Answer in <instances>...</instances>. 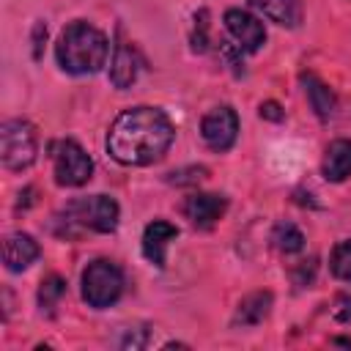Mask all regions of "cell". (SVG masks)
Returning a JSON list of instances; mask_svg holds the SVG:
<instances>
[{
	"label": "cell",
	"mask_w": 351,
	"mask_h": 351,
	"mask_svg": "<svg viewBox=\"0 0 351 351\" xmlns=\"http://www.w3.org/2000/svg\"><path fill=\"white\" fill-rule=\"evenodd\" d=\"M176 129L167 112L159 107H129L123 110L107 132V154L126 167H145L159 162L173 145Z\"/></svg>",
	"instance_id": "6da1fadb"
},
{
	"label": "cell",
	"mask_w": 351,
	"mask_h": 351,
	"mask_svg": "<svg viewBox=\"0 0 351 351\" xmlns=\"http://www.w3.org/2000/svg\"><path fill=\"white\" fill-rule=\"evenodd\" d=\"M302 85H304L307 101H310V107L315 110V115H318L321 121H329V118L335 115V110H337V96H335V90H332L318 74H313V71H304V74H302Z\"/></svg>",
	"instance_id": "9a60e30c"
},
{
	"label": "cell",
	"mask_w": 351,
	"mask_h": 351,
	"mask_svg": "<svg viewBox=\"0 0 351 351\" xmlns=\"http://www.w3.org/2000/svg\"><path fill=\"white\" fill-rule=\"evenodd\" d=\"M49 156H52V170H55V181L60 186H82L90 181L93 176V159L88 156V151L71 140H55L49 145Z\"/></svg>",
	"instance_id": "8992f818"
},
{
	"label": "cell",
	"mask_w": 351,
	"mask_h": 351,
	"mask_svg": "<svg viewBox=\"0 0 351 351\" xmlns=\"http://www.w3.org/2000/svg\"><path fill=\"white\" fill-rule=\"evenodd\" d=\"M41 255L38 241L30 233H11L3 241V263L8 271H25Z\"/></svg>",
	"instance_id": "7c38bea8"
},
{
	"label": "cell",
	"mask_w": 351,
	"mask_h": 351,
	"mask_svg": "<svg viewBox=\"0 0 351 351\" xmlns=\"http://www.w3.org/2000/svg\"><path fill=\"white\" fill-rule=\"evenodd\" d=\"M189 44H192L195 52H206L208 44H211V38H208V11H206V8H200V11L195 14V25H192Z\"/></svg>",
	"instance_id": "ffe728a7"
},
{
	"label": "cell",
	"mask_w": 351,
	"mask_h": 351,
	"mask_svg": "<svg viewBox=\"0 0 351 351\" xmlns=\"http://www.w3.org/2000/svg\"><path fill=\"white\" fill-rule=\"evenodd\" d=\"M47 38V25L44 22H36L33 25V58L38 60L41 58V41Z\"/></svg>",
	"instance_id": "d4e9b609"
},
{
	"label": "cell",
	"mask_w": 351,
	"mask_h": 351,
	"mask_svg": "<svg viewBox=\"0 0 351 351\" xmlns=\"http://www.w3.org/2000/svg\"><path fill=\"white\" fill-rule=\"evenodd\" d=\"M225 27L230 38L244 49V52H258L266 44V27L258 16L241 8H228L225 11Z\"/></svg>",
	"instance_id": "9c48e42d"
},
{
	"label": "cell",
	"mask_w": 351,
	"mask_h": 351,
	"mask_svg": "<svg viewBox=\"0 0 351 351\" xmlns=\"http://www.w3.org/2000/svg\"><path fill=\"white\" fill-rule=\"evenodd\" d=\"M271 244H274V250H280V252H285V255H293V252H302V247H304V233H302L293 222L282 219V222H277V225L271 228Z\"/></svg>",
	"instance_id": "e0dca14e"
},
{
	"label": "cell",
	"mask_w": 351,
	"mask_h": 351,
	"mask_svg": "<svg viewBox=\"0 0 351 351\" xmlns=\"http://www.w3.org/2000/svg\"><path fill=\"white\" fill-rule=\"evenodd\" d=\"M332 315L340 324H351V293H340L332 304Z\"/></svg>",
	"instance_id": "603a6c76"
},
{
	"label": "cell",
	"mask_w": 351,
	"mask_h": 351,
	"mask_svg": "<svg viewBox=\"0 0 351 351\" xmlns=\"http://www.w3.org/2000/svg\"><path fill=\"white\" fill-rule=\"evenodd\" d=\"M206 176H208V170H206L203 165H189V167H181V170L167 173V184H176V186H195V184H200Z\"/></svg>",
	"instance_id": "44dd1931"
},
{
	"label": "cell",
	"mask_w": 351,
	"mask_h": 351,
	"mask_svg": "<svg viewBox=\"0 0 351 351\" xmlns=\"http://www.w3.org/2000/svg\"><path fill=\"white\" fill-rule=\"evenodd\" d=\"M261 118H266V121H282L285 112H282V107L277 101H263L261 104Z\"/></svg>",
	"instance_id": "cb8c5ba5"
},
{
	"label": "cell",
	"mask_w": 351,
	"mask_h": 351,
	"mask_svg": "<svg viewBox=\"0 0 351 351\" xmlns=\"http://www.w3.org/2000/svg\"><path fill=\"white\" fill-rule=\"evenodd\" d=\"M66 296V280L60 277V274H49V277H44L41 280V285H38V307H41V313H47V315H55V310H58V304H60V299Z\"/></svg>",
	"instance_id": "ac0fdd59"
},
{
	"label": "cell",
	"mask_w": 351,
	"mask_h": 351,
	"mask_svg": "<svg viewBox=\"0 0 351 351\" xmlns=\"http://www.w3.org/2000/svg\"><path fill=\"white\" fill-rule=\"evenodd\" d=\"M178 236V228L167 219H154L145 225L143 230V255L148 263L154 266H165V258H167V244Z\"/></svg>",
	"instance_id": "8fae6325"
},
{
	"label": "cell",
	"mask_w": 351,
	"mask_h": 351,
	"mask_svg": "<svg viewBox=\"0 0 351 351\" xmlns=\"http://www.w3.org/2000/svg\"><path fill=\"white\" fill-rule=\"evenodd\" d=\"M38 154V132L25 118H11L0 126V156L3 167L25 170L36 162Z\"/></svg>",
	"instance_id": "277c9868"
},
{
	"label": "cell",
	"mask_w": 351,
	"mask_h": 351,
	"mask_svg": "<svg viewBox=\"0 0 351 351\" xmlns=\"http://www.w3.org/2000/svg\"><path fill=\"white\" fill-rule=\"evenodd\" d=\"M250 5L282 27H299L304 16L302 0H250Z\"/></svg>",
	"instance_id": "2e32d148"
},
{
	"label": "cell",
	"mask_w": 351,
	"mask_h": 351,
	"mask_svg": "<svg viewBox=\"0 0 351 351\" xmlns=\"http://www.w3.org/2000/svg\"><path fill=\"white\" fill-rule=\"evenodd\" d=\"M110 44L107 36L93 27L85 19H77L71 25H66L55 41V60L66 74L74 77H85V74H96L104 60H107Z\"/></svg>",
	"instance_id": "7a4b0ae2"
},
{
	"label": "cell",
	"mask_w": 351,
	"mask_h": 351,
	"mask_svg": "<svg viewBox=\"0 0 351 351\" xmlns=\"http://www.w3.org/2000/svg\"><path fill=\"white\" fill-rule=\"evenodd\" d=\"M329 269L337 280L351 282V239H343L335 244V250L329 255Z\"/></svg>",
	"instance_id": "d6986e66"
},
{
	"label": "cell",
	"mask_w": 351,
	"mask_h": 351,
	"mask_svg": "<svg viewBox=\"0 0 351 351\" xmlns=\"http://www.w3.org/2000/svg\"><path fill=\"white\" fill-rule=\"evenodd\" d=\"M332 346H346V348H351V337H332Z\"/></svg>",
	"instance_id": "4316f807"
},
{
	"label": "cell",
	"mask_w": 351,
	"mask_h": 351,
	"mask_svg": "<svg viewBox=\"0 0 351 351\" xmlns=\"http://www.w3.org/2000/svg\"><path fill=\"white\" fill-rule=\"evenodd\" d=\"M123 269L110 258H96L82 271V299L93 310L112 307L123 293Z\"/></svg>",
	"instance_id": "3957f363"
},
{
	"label": "cell",
	"mask_w": 351,
	"mask_h": 351,
	"mask_svg": "<svg viewBox=\"0 0 351 351\" xmlns=\"http://www.w3.org/2000/svg\"><path fill=\"white\" fill-rule=\"evenodd\" d=\"M200 137L217 154L230 151L236 137H239V115H236V110L228 107V104H219V107L208 110L203 115V121H200Z\"/></svg>",
	"instance_id": "52a82bcc"
},
{
	"label": "cell",
	"mask_w": 351,
	"mask_h": 351,
	"mask_svg": "<svg viewBox=\"0 0 351 351\" xmlns=\"http://www.w3.org/2000/svg\"><path fill=\"white\" fill-rule=\"evenodd\" d=\"M228 208V200L222 195L214 192H195L184 200V217L195 225V228H211L222 219Z\"/></svg>",
	"instance_id": "30bf717a"
},
{
	"label": "cell",
	"mask_w": 351,
	"mask_h": 351,
	"mask_svg": "<svg viewBox=\"0 0 351 351\" xmlns=\"http://www.w3.org/2000/svg\"><path fill=\"white\" fill-rule=\"evenodd\" d=\"M63 214H66L69 225H77V228L93 230V233H112L121 219V208L110 195L74 197Z\"/></svg>",
	"instance_id": "5b68a950"
},
{
	"label": "cell",
	"mask_w": 351,
	"mask_h": 351,
	"mask_svg": "<svg viewBox=\"0 0 351 351\" xmlns=\"http://www.w3.org/2000/svg\"><path fill=\"white\" fill-rule=\"evenodd\" d=\"M143 66H145V60H143L140 49L132 41H126L123 36H118L115 49H112V60H110V82L118 90H126L137 82Z\"/></svg>",
	"instance_id": "ba28073f"
},
{
	"label": "cell",
	"mask_w": 351,
	"mask_h": 351,
	"mask_svg": "<svg viewBox=\"0 0 351 351\" xmlns=\"http://www.w3.org/2000/svg\"><path fill=\"white\" fill-rule=\"evenodd\" d=\"M148 335H151L148 326H134V329L129 326L126 335H123V340H121V346L123 348H145L148 346Z\"/></svg>",
	"instance_id": "7402d4cb"
},
{
	"label": "cell",
	"mask_w": 351,
	"mask_h": 351,
	"mask_svg": "<svg viewBox=\"0 0 351 351\" xmlns=\"http://www.w3.org/2000/svg\"><path fill=\"white\" fill-rule=\"evenodd\" d=\"M321 173L326 181H346L351 176V140L340 137V140H332L324 151V159H321Z\"/></svg>",
	"instance_id": "5bb4252c"
},
{
	"label": "cell",
	"mask_w": 351,
	"mask_h": 351,
	"mask_svg": "<svg viewBox=\"0 0 351 351\" xmlns=\"http://www.w3.org/2000/svg\"><path fill=\"white\" fill-rule=\"evenodd\" d=\"M271 304H274L271 291H255V293L244 296V299L236 304V313H233V318H230V326H233V329H250V326L263 324V318L269 315Z\"/></svg>",
	"instance_id": "4fadbf2b"
},
{
	"label": "cell",
	"mask_w": 351,
	"mask_h": 351,
	"mask_svg": "<svg viewBox=\"0 0 351 351\" xmlns=\"http://www.w3.org/2000/svg\"><path fill=\"white\" fill-rule=\"evenodd\" d=\"M299 274L302 277H296V285H310L313 282V274H315V261H302Z\"/></svg>",
	"instance_id": "484cf974"
}]
</instances>
